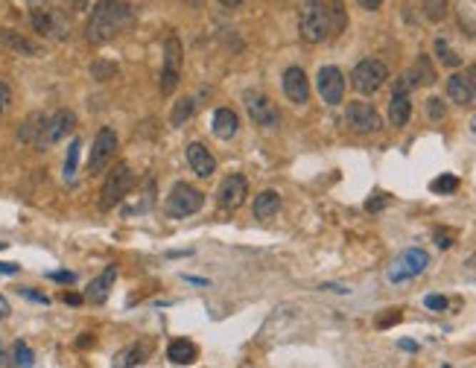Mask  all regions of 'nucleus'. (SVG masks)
<instances>
[{
	"label": "nucleus",
	"instance_id": "20e7f679",
	"mask_svg": "<svg viewBox=\"0 0 476 368\" xmlns=\"http://www.w3.org/2000/svg\"><path fill=\"white\" fill-rule=\"evenodd\" d=\"M132 184H135V173H132V167L126 164V161L114 164V170L108 173L106 184H103V190H100V210H111V208H117L126 196H129Z\"/></svg>",
	"mask_w": 476,
	"mask_h": 368
},
{
	"label": "nucleus",
	"instance_id": "8fccbe9b",
	"mask_svg": "<svg viewBox=\"0 0 476 368\" xmlns=\"http://www.w3.org/2000/svg\"><path fill=\"white\" fill-rule=\"evenodd\" d=\"M400 348H403V351H415L418 345H415V342H409V339H403V342H400Z\"/></svg>",
	"mask_w": 476,
	"mask_h": 368
},
{
	"label": "nucleus",
	"instance_id": "c85d7f7f",
	"mask_svg": "<svg viewBox=\"0 0 476 368\" xmlns=\"http://www.w3.org/2000/svg\"><path fill=\"white\" fill-rule=\"evenodd\" d=\"M435 56H438V61H441L444 68H459V65H462V56L453 53L450 44L444 41V39H435Z\"/></svg>",
	"mask_w": 476,
	"mask_h": 368
},
{
	"label": "nucleus",
	"instance_id": "5701e85b",
	"mask_svg": "<svg viewBox=\"0 0 476 368\" xmlns=\"http://www.w3.org/2000/svg\"><path fill=\"white\" fill-rule=\"evenodd\" d=\"M278 210H280V193L278 190H263L260 196H255V205H251L255 220H272Z\"/></svg>",
	"mask_w": 476,
	"mask_h": 368
},
{
	"label": "nucleus",
	"instance_id": "393cba45",
	"mask_svg": "<svg viewBox=\"0 0 476 368\" xmlns=\"http://www.w3.org/2000/svg\"><path fill=\"white\" fill-rule=\"evenodd\" d=\"M409 73H412V79H415V85H432L435 82V68H432V61H430V56H418V61L409 68Z\"/></svg>",
	"mask_w": 476,
	"mask_h": 368
},
{
	"label": "nucleus",
	"instance_id": "f3484780",
	"mask_svg": "<svg viewBox=\"0 0 476 368\" xmlns=\"http://www.w3.org/2000/svg\"><path fill=\"white\" fill-rule=\"evenodd\" d=\"M444 91H447V97H450L456 106H473V103H476V94H473V85H470L467 73H450V76H447V85H444Z\"/></svg>",
	"mask_w": 476,
	"mask_h": 368
},
{
	"label": "nucleus",
	"instance_id": "58836bf2",
	"mask_svg": "<svg viewBox=\"0 0 476 368\" xmlns=\"http://www.w3.org/2000/svg\"><path fill=\"white\" fill-rule=\"evenodd\" d=\"M386 313H389V316H380V319H377V327H380V330H386V327H392V324H397V322L403 319L400 310H386Z\"/></svg>",
	"mask_w": 476,
	"mask_h": 368
},
{
	"label": "nucleus",
	"instance_id": "603ef678",
	"mask_svg": "<svg viewBox=\"0 0 476 368\" xmlns=\"http://www.w3.org/2000/svg\"><path fill=\"white\" fill-rule=\"evenodd\" d=\"M470 132H473V135H476V117H473V120H470Z\"/></svg>",
	"mask_w": 476,
	"mask_h": 368
},
{
	"label": "nucleus",
	"instance_id": "a878e982",
	"mask_svg": "<svg viewBox=\"0 0 476 368\" xmlns=\"http://www.w3.org/2000/svg\"><path fill=\"white\" fill-rule=\"evenodd\" d=\"M328 18H330V36L345 33V26H348V12H345V4H342V0H328Z\"/></svg>",
	"mask_w": 476,
	"mask_h": 368
},
{
	"label": "nucleus",
	"instance_id": "39448f33",
	"mask_svg": "<svg viewBox=\"0 0 476 368\" xmlns=\"http://www.w3.org/2000/svg\"><path fill=\"white\" fill-rule=\"evenodd\" d=\"M389 82V68H386V61H380V58H363L357 61V68L351 73V85L360 91V94L371 97L377 94L380 88H383Z\"/></svg>",
	"mask_w": 476,
	"mask_h": 368
},
{
	"label": "nucleus",
	"instance_id": "3c124183",
	"mask_svg": "<svg viewBox=\"0 0 476 368\" xmlns=\"http://www.w3.org/2000/svg\"><path fill=\"white\" fill-rule=\"evenodd\" d=\"M65 301H68V304H79L82 298H79V295H65Z\"/></svg>",
	"mask_w": 476,
	"mask_h": 368
},
{
	"label": "nucleus",
	"instance_id": "4c0bfd02",
	"mask_svg": "<svg viewBox=\"0 0 476 368\" xmlns=\"http://www.w3.org/2000/svg\"><path fill=\"white\" fill-rule=\"evenodd\" d=\"M389 205V196H383V193H374L368 202H365V210H371V213H377V210H383Z\"/></svg>",
	"mask_w": 476,
	"mask_h": 368
},
{
	"label": "nucleus",
	"instance_id": "de8ad7c7",
	"mask_svg": "<svg viewBox=\"0 0 476 368\" xmlns=\"http://www.w3.org/2000/svg\"><path fill=\"white\" fill-rule=\"evenodd\" d=\"M184 4H187L190 9H202V6H205V0H184Z\"/></svg>",
	"mask_w": 476,
	"mask_h": 368
},
{
	"label": "nucleus",
	"instance_id": "37998d69",
	"mask_svg": "<svg viewBox=\"0 0 476 368\" xmlns=\"http://www.w3.org/2000/svg\"><path fill=\"white\" fill-rule=\"evenodd\" d=\"M21 266L18 263H0V275H15Z\"/></svg>",
	"mask_w": 476,
	"mask_h": 368
},
{
	"label": "nucleus",
	"instance_id": "c9c22d12",
	"mask_svg": "<svg viewBox=\"0 0 476 368\" xmlns=\"http://www.w3.org/2000/svg\"><path fill=\"white\" fill-rule=\"evenodd\" d=\"M447 298H444V295H427L424 298V307H427V310H447Z\"/></svg>",
	"mask_w": 476,
	"mask_h": 368
},
{
	"label": "nucleus",
	"instance_id": "2f4dec72",
	"mask_svg": "<svg viewBox=\"0 0 476 368\" xmlns=\"http://www.w3.org/2000/svg\"><path fill=\"white\" fill-rule=\"evenodd\" d=\"M143 359H146V351H143L141 345H135V348L120 351V354H117V359H114V365H141Z\"/></svg>",
	"mask_w": 476,
	"mask_h": 368
},
{
	"label": "nucleus",
	"instance_id": "e433bc0d",
	"mask_svg": "<svg viewBox=\"0 0 476 368\" xmlns=\"http://www.w3.org/2000/svg\"><path fill=\"white\" fill-rule=\"evenodd\" d=\"M12 106V88L6 82H0V114H6Z\"/></svg>",
	"mask_w": 476,
	"mask_h": 368
},
{
	"label": "nucleus",
	"instance_id": "4468645a",
	"mask_svg": "<svg viewBox=\"0 0 476 368\" xmlns=\"http://www.w3.org/2000/svg\"><path fill=\"white\" fill-rule=\"evenodd\" d=\"M76 126V114L71 108H59L53 117H47V126H44V138H41V149L59 143L61 138H68Z\"/></svg>",
	"mask_w": 476,
	"mask_h": 368
},
{
	"label": "nucleus",
	"instance_id": "f8f14e48",
	"mask_svg": "<svg viewBox=\"0 0 476 368\" xmlns=\"http://www.w3.org/2000/svg\"><path fill=\"white\" fill-rule=\"evenodd\" d=\"M315 88H319V97L328 106H339L345 100V76L333 65H325L319 71V76H315Z\"/></svg>",
	"mask_w": 476,
	"mask_h": 368
},
{
	"label": "nucleus",
	"instance_id": "423d86ee",
	"mask_svg": "<svg viewBox=\"0 0 476 368\" xmlns=\"http://www.w3.org/2000/svg\"><path fill=\"white\" fill-rule=\"evenodd\" d=\"M202 205H205V196L193 188V184L178 181L176 188L170 190V196H167L164 210H167V217H173V220H184V217H190V213L202 210Z\"/></svg>",
	"mask_w": 476,
	"mask_h": 368
},
{
	"label": "nucleus",
	"instance_id": "09e8293b",
	"mask_svg": "<svg viewBox=\"0 0 476 368\" xmlns=\"http://www.w3.org/2000/svg\"><path fill=\"white\" fill-rule=\"evenodd\" d=\"M219 4H222V6H228V9H234V6L243 4V0H219Z\"/></svg>",
	"mask_w": 476,
	"mask_h": 368
},
{
	"label": "nucleus",
	"instance_id": "1a4fd4ad",
	"mask_svg": "<svg viewBox=\"0 0 476 368\" xmlns=\"http://www.w3.org/2000/svg\"><path fill=\"white\" fill-rule=\"evenodd\" d=\"M181 58H184V50H181L178 36H167V41H164V71H161V94H167V97L178 88Z\"/></svg>",
	"mask_w": 476,
	"mask_h": 368
},
{
	"label": "nucleus",
	"instance_id": "b1692460",
	"mask_svg": "<svg viewBox=\"0 0 476 368\" xmlns=\"http://www.w3.org/2000/svg\"><path fill=\"white\" fill-rule=\"evenodd\" d=\"M167 359L173 362V365H190L196 359V345L190 342V339H176V342H170V348H167Z\"/></svg>",
	"mask_w": 476,
	"mask_h": 368
},
{
	"label": "nucleus",
	"instance_id": "cd10ccee",
	"mask_svg": "<svg viewBox=\"0 0 476 368\" xmlns=\"http://www.w3.org/2000/svg\"><path fill=\"white\" fill-rule=\"evenodd\" d=\"M193 111H196V100L193 97H184V100L176 103V108L170 114V123H173V126H184V123L193 117Z\"/></svg>",
	"mask_w": 476,
	"mask_h": 368
},
{
	"label": "nucleus",
	"instance_id": "4be33fe9",
	"mask_svg": "<svg viewBox=\"0 0 476 368\" xmlns=\"http://www.w3.org/2000/svg\"><path fill=\"white\" fill-rule=\"evenodd\" d=\"M114 278H117V269H114V266H108V269L100 275V278H93V281L88 284L85 298H88V301H93V304L106 301V298H108V290H111V284H114Z\"/></svg>",
	"mask_w": 476,
	"mask_h": 368
},
{
	"label": "nucleus",
	"instance_id": "473e14b6",
	"mask_svg": "<svg viewBox=\"0 0 476 368\" xmlns=\"http://www.w3.org/2000/svg\"><path fill=\"white\" fill-rule=\"evenodd\" d=\"M91 73H93V79L106 82V79H111V76L117 73V65H111V61L100 58V61H93V65H91Z\"/></svg>",
	"mask_w": 476,
	"mask_h": 368
},
{
	"label": "nucleus",
	"instance_id": "7c9ffc66",
	"mask_svg": "<svg viewBox=\"0 0 476 368\" xmlns=\"http://www.w3.org/2000/svg\"><path fill=\"white\" fill-rule=\"evenodd\" d=\"M424 18L432 24H441L447 18V0H424Z\"/></svg>",
	"mask_w": 476,
	"mask_h": 368
},
{
	"label": "nucleus",
	"instance_id": "412c9836",
	"mask_svg": "<svg viewBox=\"0 0 476 368\" xmlns=\"http://www.w3.org/2000/svg\"><path fill=\"white\" fill-rule=\"evenodd\" d=\"M412 117V100L409 94H397V91H392V100H389V123L395 129L406 126Z\"/></svg>",
	"mask_w": 476,
	"mask_h": 368
},
{
	"label": "nucleus",
	"instance_id": "f704fd0d",
	"mask_svg": "<svg viewBox=\"0 0 476 368\" xmlns=\"http://www.w3.org/2000/svg\"><path fill=\"white\" fill-rule=\"evenodd\" d=\"M427 117H430V120H444V117H447V108H444V100L430 97V100H427Z\"/></svg>",
	"mask_w": 476,
	"mask_h": 368
},
{
	"label": "nucleus",
	"instance_id": "9d476101",
	"mask_svg": "<svg viewBox=\"0 0 476 368\" xmlns=\"http://www.w3.org/2000/svg\"><path fill=\"white\" fill-rule=\"evenodd\" d=\"M345 123L357 135H374V132L383 129V120H380V114H377V108L371 103H348Z\"/></svg>",
	"mask_w": 476,
	"mask_h": 368
},
{
	"label": "nucleus",
	"instance_id": "aec40b11",
	"mask_svg": "<svg viewBox=\"0 0 476 368\" xmlns=\"http://www.w3.org/2000/svg\"><path fill=\"white\" fill-rule=\"evenodd\" d=\"M211 129H213V135H216L219 140H231V138L237 135V129H240V120H237V114H234L231 108H216V111H213Z\"/></svg>",
	"mask_w": 476,
	"mask_h": 368
},
{
	"label": "nucleus",
	"instance_id": "bb28decb",
	"mask_svg": "<svg viewBox=\"0 0 476 368\" xmlns=\"http://www.w3.org/2000/svg\"><path fill=\"white\" fill-rule=\"evenodd\" d=\"M79 149H82V143H79V138H74V140H71V146H68V155H65V181H68V184H76Z\"/></svg>",
	"mask_w": 476,
	"mask_h": 368
},
{
	"label": "nucleus",
	"instance_id": "2eb2a0df",
	"mask_svg": "<svg viewBox=\"0 0 476 368\" xmlns=\"http://www.w3.org/2000/svg\"><path fill=\"white\" fill-rule=\"evenodd\" d=\"M283 94H287V100L295 106H304L310 100V82H307V73L301 68L293 65L283 71Z\"/></svg>",
	"mask_w": 476,
	"mask_h": 368
},
{
	"label": "nucleus",
	"instance_id": "49530a36",
	"mask_svg": "<svg viewBox=\"0 0 476 368\" xmlns=\"http://www.w3.org/2000/svg\"><path fill=\"white\" fill-rule=\"evenodd\" d=\"M9 316V304H6V298L0 295V319H6Z\"/></svg>",
	"mask_w": 476,
	"mask_h": 368
},
{
	"label": "nucleus",
	"instance_id": "c03bdc74",
	"mask_svg": "<svg viewBox=\"0 0 476 368\" xmlns=\"http://www.w3.org/2000/svg\"><path fill=\"white\" fill-rule=\"evenodd\" d=\"M21 295H26V298H33V301H39V304H47V298H44V295H39V292H29V290H21Z\"/></svg>",
	"mask_w": 476,
	"mask_h": 368
},
{
	"label": "nucleus",
	"instance_id": "f257e3e1",
	"mask_svg": "<svg viewBox=\"0 0 476 368\" xmlns=\"http://www.w3.org/2000/svg\"><path fill=\"white\" fill-rule=\"evenodd\" d=\"M135 24V9L123 0H97L85 24V39L91 44H108Z\"/></svg>",
	"mask_w": 476,
	"mask_h": 368
},
{
	"label": "nucleus",
	"instance_id": "864d4df0",
	"mask_svg": "<svg viewBox=\"0 0 476 368\" xmlns=\"http://www.w3.org/2000/svg\"><path fill=\"white\" fill-rule=\"evenodd\" d=\"M0 249H6V242H0Z\"/></svg>",
	"mask_w": 476,
	"mask_h": 368
},
{
	"label": "nucleus",
	"instance_id": "ea45409f",
	"mask_svg": "<svg viewBox=\"0 0 476 368\" xmlns=\"http://www.w3.org/2000/svg\"><path fill=\"white\" fill-rule=\"evenodd\" d=\"M50 278H53V281H61V284H74L76 275H74V272H50Z\"/></svg>",
	"mask_w": 476,
	"mask_h": 368
},
{
	"label": "nucleus",
	"instance_id": "a211bd4d",
	"mask_svg": "<svg viewBox=\"0 0 476 368\" xmlns=\"http://www.w3.org/2000/svg\"><path fill=\"white\" fill-rule=\"evenodd\" d=\"M44 126H47V117H44V114H29V117L21 123V129H18V138H21V143H29V146H36V149L41 152Z\"/></svg>",
	"mask_w": 476,
	"mask_h": 368
},
{
	"label": "nucleus",
	"instance_id": "0eeeda50",
	"mask_svg": "<svg viewBox=\"0 0 476 368\" xmlns=\"http://www.w3.org/2000/svg\"><path fill=\"white\" fill-rule=\"evenodd\" d=\"M430 266V255L424 249H406L395 257V263L389 266V281L392 284H403V281H412Z\"/></svg>",
	"mask_w": 476,
	"mask_h": 368
},
{
	"label": "nucleus",
	"instance_id": "ddd939ff",
	"mask_svg": "<svg viewBox=\"0 0 476 368\" xmlns=\"http://www.w3.org/2000/svg\"><path fill=\"white\" fill-rule=\"evenodd\" d=\"M117 152V132L111 126H103L93 138V146H91V158H88V173H100L108 158Z\"/></svg>",
	"mask_w": 476,
	"mask_h": 368
},
{
	"label": "nucleus",
	"instance_id": "5fc2aeb1",
	"mask_svg": "<svg viewBox=\"0 0 476 368\" xmlns=\"http://www.w3.org/2000/svg\"><path fill=\"white\" fill-rule=\"evenodd\" d=\"M0 362H4V359H0Z\"/></svg>",
	"mask_w": 476,
	"mask_h": 368
},
{
	"label": "nucleus",
	"instance_id": "72a5a7b5",
	"mask_svg": "<svg viewBox=\"0 0 476 368\" xmlns=\"http://www.w3.org/2000/svg\"><path fill=\"white\" fill-rule=\"evenodd\" d=\"M12 354H15V365H24V368H26V365L36 362V357H33V351L26 348V342H15V351H12Z\"/></svg>",
	"mask_w": 476,
	"mask_h": 368
},
{
	"label": "nucleus",
	"instance_id": "dca6fc26",
	"mask_svg": "<svg viewBox=\"0 0 476 368\" xmlns=\"http://www.w3.org/2000/svg\"><path fill=\"white\" fill-rule=\"evenodd\" d=\"M187 164H190V170H193L199 178H208L216 170V161L211 155V149L205 143H199V140L187 146Z\"/></svg>",
	"mask_w": 476,
	"mask_h": 368
},
{
	"label": "nucleus",
	"instance_id": "f03ea898",
	"mask_svg": "<svg viewBox=\"0 0 476 368\" xmlns=\"http://www.w3.org/2000/svg\"><path fill=\"white\" fill-rule=\"evenodd\" d=\"M298 33L307 44H322L330 39V18L328 0H301L298 12Z\"/></svg>",
	"mask_w": 476,
	"mask_h": 368
},
{
	"label": "nucleus",
	"instance_id": "9b49d317",
	"mask_svg": "<svg viewBox=\"0 0 476 368\" xmlns=\"http://www.w3.org/2000/svg\"><path fill=\"white\" fill-rule=\"evenodd\" d=\"M245 196H248V181H245V175L234 173V175H228L226 181L219 184L216 205H219V210H237V208H243Z\"/></svg>",
	"mask_w": 476,
	"mask_h": 368
},
{
	"label": "nucleus",
	"instance_id": "6ab92c4d",
	"mask_svg": "<svg viewBox=\"0 0 476 368\" xmlns=\"http://www.w3.org/2000/svg\"><path fill=\"white\" fill-rule=\"evenodd\" d=\"M0 44H6L9 50H15L18 56H26V58H39L41 56V47L36 41L24 39L21 33H15V29H0Z\"/></svg>",
	"mask_w": 476,
	"mask_h": 368
},
{
	"label": "nucleus",
	"instance_id": "79ce46f5",
	"mask_svg": "<svg viewBox=\"0 0 476 368\" xmlns=\"http://www.w3.org/2000/svg\"><path fill=\"white\" fill-rule=\"evenodd\" d=\"M357 4H360V9H365V12H377L383 0H357Z\"/></svg>",
	"mask_w": 476,
	"mask_h": 368
},
{
	"label": "nucleus",
	"instance_id": "a19ab883",
	"mask_svg": "<svg viewBox=\"0 0 476 368\" xmlns=\"http://www.w3.org/2000/svg\"><path fill=\"white\" fill-rule=\"evenodd\" d=\"M435 242H438V249H450V245H453V234L435 231Z\"/></svg>",
	"mask_w": 476,
	"mask_h": 368
},
{
	"label": "nucleus",
	"instance_id": "c756f323",
	"mask_svg": "<svg viewBox=\"0 0 476 368\" xmlns=\"http://www.w3.org/2000/svg\"><path fill=\"white\" fill-rule=\"evenodd\" d=\"M430 190H432V193H441V196L456 193V190H459V178L450 175V173H444V175H438V178L430 181Z\"/></svg>",
	"mask_w": 476,
	"mask_h": 368
},
{
	"label": "nucleus",
	"instance_id": "7ed1b4c3",
	"mask_svg": "<svg viewBox=\"0 0 476 368\" xmlns=\"http://www.w3.org/2000/svg\"><path fill=\"white\" fill-rule=\"evenodd\" d=\"M29 24H33L36 33L47 36V39H56V41H65L68 39V21L56 6H50L47 0H29Z\"/></svg>",
	"mask_w": 476,
	"mask_h": 368
},
{
	"label": "nucleus",
	"instance_id": "6e6552de",
	"mask_svg": "<svg viewBox=\"0 0 476 368\" xmlns=\"http://www.w3.org/2000/svg\"><path fill=\"white\" fill-rule=\"evenodd\" d=\"M243 106H245L248 117L255 120L258 126H263V129L280 126V111H278V106H275L266 94H260V91H245V94H243Z\"/></svg>",
	"mask_w": 476,
	"mask_h": 368
},
{
	"label": "nucleus",
	"instance_id": "a18cd8bd",
	"mask_svg": "<svg viewBox=\"0 0 476 368\" xmlns=\"http://www.w3.org/2000/svg\"><path fill=\"white\" fill-rule=\"evenodd\" d=\"M465 73H467V79H470V85H473V94H476V65H470Z\"/></svg>",
	"mask_w": 476,
	"mask_h": 368
}]
</instances>
